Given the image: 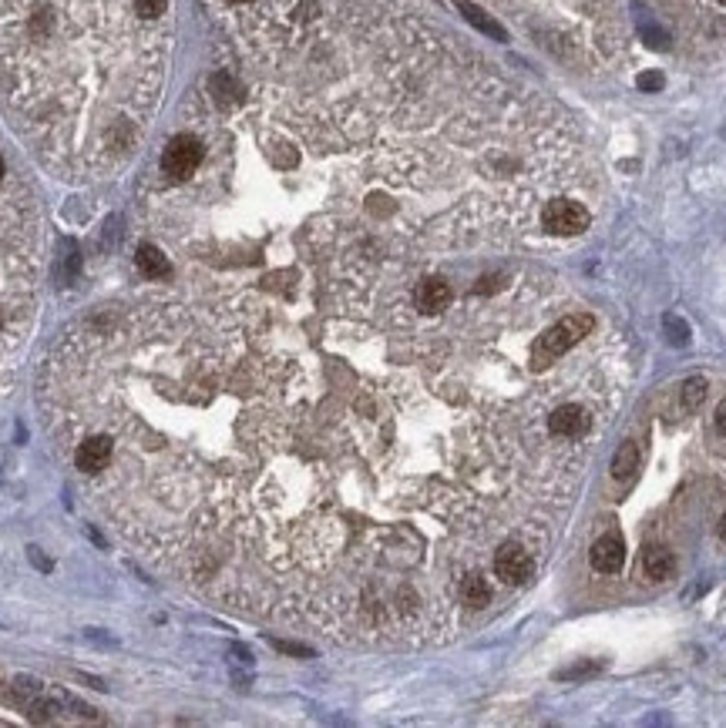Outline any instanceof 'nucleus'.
Here are the masks:
<instances>
[{
  "mask_svg": "<svg viewBox=\"0 0 726 728\" xmlns=\"http://www.w3.org/2000/svg\"><path fill=\"white\" fill-rule=\"evenodd\" d=\"M162 70L165 21L138 0H0V101L58 162L131 154Z\"/></svg>",
  "mask_w": 726,
  "mask_h": 728,
  "instance_id": "1",
  "label": "nucleus"
},
{
  "mask_svg": "<svg viewBox=\"0 0 726 728\" xmlns=\"http://www.w3.org/2000/svg\"><path fill=\"white\" fill-rule=\"evenodd\" d=\"M592 329H596V319L585 316V313H575V316L559 319V322H555L552 329H545V336L535 342V350H532V366L542 369V366H548L552 359H559L561 352H569L571 346H575L579 340H585Z\"/></svg>",
  "mask_w": 726,
  "mask_h": 728,
  "instance_id": "2",
  "label": "nucleus"
},
{
  "mask_svg": "<svg viewBox=\"0 0 726 728\" xmlns=\"http://www.w3.org/2000/svg\"><path fill=\"white\" fill-rule=\"evenodd\" d=\"M542 219H545V229L552 235H582L585 229H589V222H592L589 209L579 205V201H569V199L548 201Z\"/></svg>",
  "mask_w": 726,
  "mask_h": 728,
  "instance_id": "3",
  "label": "nucleus"
},
{
  "mask_svg": "<svg viewBox=\"0 0 726 728\" xmlns=\"http://www.w3.org/2000/svg\"><path fill=\"white\" fill-rule=\"evenodd\" d=\"M205 158V148L199 138H189V135H182V138H172L168 141L165 154H162V168H165V175L172 178H189Z\"/></svg>",
  "mask_w": 726,
  "mask_h": 728,
  "instance_id": "4",
  "label": "nucleus"
},
{
  "mask_svg": "<svg viewBox=\"0 0 726 728\" xmlns=\"http://www.w3.org/2000/svg\"><path fill=\"white\" fill-rule=\"evenodd\" d=\"M532 571H535V564H532L528 551L518 547V544H504V547L495 554V574H498L504 584H524V581L532 577Z\"/></svg>",
  "mask_w": 726,
  "mask_h": 728,
  "instance_id": "5",
  "label": "nucleus"
},
{
  "mask_svg": "<svg viewBox=\"0 0 726 728\" xmlns=\"http://www.w3.org/2000/svg\"><path fill=\"white\" fill-rule=\"evenodd\" d=\"M622 564H626V540L616 530H608L592 547V567H596L599 574H619Z\"/></svg>",
  "mask_w": 726,
  "mask_h": 728,
  "instance_id": "6",
  "label": "nucleus"
},
{
  "mask_svg": "<svg viewBox=\"0 0 726 728\" xmlns=\"http://www.w3.org/2000/svg\"><path fill=\"white\" fill-rule=\"evenodd\" d=\"M589 426H592L589 413H585L582 406H575V403H569V406H559V410L548 416V430H552L555 436H569V440L589 434Z\"/></svg>",
  "mask_w": 726,
  "mask_h": 728,
  "instance_id": "7",
  "label": "nucleus"
},
{
  "mask_svg": "<svg viewBox=\"0 0 726 728\" xmlns=\"http://www.w3.org/2000/svg\"><path fill=\"white\" fill-rule=\"evenodd\" d=\"M451 305V285L444 279H424L417 285V309L420 313H441Z\"/></svg>",
  "mask_w": 726,
  "mask_h": 728,
  "instance_id": "8",
  "label": "nucleus"
},
{
  "mask_svg": "<svg viewBox=\"0 0 726 728\" xmlns=\"http://www.w3.org/2000/svg\"><path fill=\"white\" fill-rule=\"evenodd\" d=\"M643 574L649 581H669L676 574V557L666 547H646L643 551Z\"/></svg>",
  "mask_w": 726,
  "mask_h": 728,
  "instance_id": "9",
  "label": "nucleus"
},
{
  "mask_svg": "<svg viewBox=\"0 0 726 728\" xmlns=\"http://www.w3.org/2000/svg\"><path fill=\"white\" fill-rule=\"evenodd\" d=\"M135 266L142 272L145 279H168L172 275V266H168V258L158 252L156 246H142L138 248V256H135Z\"/></svg>",
  "mask_w": 726,
  "mask_h": 728,
  "instance_id": "10",
  "label": "nucleus"
},
{
  "mask_svg": "<svg viewBox=\"0 0 726 728\" xmlns=\"http://www.w3.org/2000/svg\"><path fill=\"white\" fill-rule=\"evenodd\" d=\"M710 393V383H706V376H690L683 389H679V403H683V410L686 413H696L702 406V399Z\"/></svg>",
  "mask_w": 726,
  "mask_h": 728,
  "instance_id": "11",
  "label": "nucleus"
},
{
  "mask_svg": "<svg viewBox=\"0 0 726 728\" xmlns=\"http://www.w3.org/2000/svg\"><path fill=\"white\" fill-rule=\"evenodd\" d=\"M636 467H639V450H636V443H622L619 450H616V457H612V481H629L632 473H636Z\"/></svg>",
  "mask_w": 726,
  "mask_h": 728,
  "instance_id": "12",
  "label": "nucleus"
},
{
  "mask_svg": "<svg viewBox=\"0 0 726 728\" xmlns=\"http://www.w3.org/2000/svg\"><path fill=\"white\" fill-rule=\"evenodd\" d=\"M457 7H461V14H465L467 21L475 23L477 31H485V34H491L495 37V41H508V34H504V27H501L498 21H491L488 14L481 11V7H475V4H467V0H461V4H457Z\"/></svg>",
  "mask_w": 726,
  "mask_h": 728,
  "instance_id": "13",
  "label": "nucleus"
},
{
  "mask_svg": "<svg viewBox=\"0 0 726 728\" xmlns=\"http://www.w3.org/2000/svg\"><path fill=\"white\" fill-rule=\"evenodd\" d=\"M461 598H465L467 608H488V601H491L488 581H485V577H477V574L465 577V584H461Z\"/></svg>",
  "mask_w": 726,
  "mask_h": 728,
  "instance_id": "14",
  "label": "nucleus"
},
{
  "mask_svg": "<svg viewBox=\"0 0 726 728\" xmlns=\"http://www.w3.org/2000/svg\"><path fill=\"white\" fill-rule=\"evenodd\" d=\"M663 326H666L669 342H673V346H686V342H690V326H686L683 319L666 316V319H663Z\"/></svg>",
  "mask_w": 726,
  "mask_h": 728,
  "instance_id": "15",
  "label": "nucleus"
},
{
  "mask_svg": "<svg viewBox=\"0 0 726 728\" xmlns=\"http://www.w3.org/2000/svg\"><path fill=\"white\" fill-rule=\"evenodd\" d=\"M639 88H643V91H659V88H663V74H659V70H646V74H639Z\"/></svg>",
  "mask_w": 726,
  "mask_h": 728,
  "instance_id": "16",
  "label": "nucleus"
},
{
  "mask_svg": "<svg viewBox=\"0 0 726 728\" xmlns=\"http://www.w3.org/2000/svg\"><path fill=\"white\" fill-rule=\"evenodd\" d=\"M599 665H592V661H585V665H579V668H565L559 671V678H582V675H596Z\"/></svg>",
  "mask_w": 726,
  "mask_h": 728,
  "instance_id": "17",
  "label": "nucleus"
},
{
  "mask_svg": "<svg viewBox=\"0 0 726 728\" xmlns=\"http://www.w3.org/2000/svg\"><path fill=\"white\" fill-rule=\"evenodd\" d=\"M713 420H716V430H720V434L726 436V397L720 399V406H716V416H713Z\"/></svg>",
  "mask_w": 726,
  "mask_h": 728,
  "instance_id": "18",
  "label": "nucleus"
},
{
  "mask_svg": "<svg viewBox=\"0 0 726 728\" xmlns=\"http://www.w3.org/2000/svg\"><path fill=\"white\" fill-rule=\"evenodd\" d=\"M7 175H11V172H7V162H4V154H0V185L7 182Z\"/></svg>",
  "mask_w": 726,
  "mask_h": 728,
  "instance_id": "19",
  "label": "nucleus"
},
{
  "mask_svg": "<svg viewBox=\"0 0 726 728\" xmlns=\"http://www.w3.org/2000/svg\"><path fill=\"white\" fill-rule=\"evenodd\" d=\"M716 530H720V537L726 540V510H723V517H720V527H716Z\"/></svg>",
  "mask_w": 726,
  "mask_h": 728,
  "instance_id": "20",
  "label": "nucleus"
},
{
  "mask_svg": "<svg viewBox=\"0 0 726 728\" xmlns=\"http://www.w3.org/2000/svg\"><path fill=\"white\" fill-rule=\"evenodd\" d=\"M226 4H256V0H226Z\"/></svg>",
  "mask_w": 726,
  "mask_h": 728,
  "instance_id": "21",
  "label": "nucleus"
},
{
  "mask_svg": "<svg viewBox=\"0 0 726 728\" xmlns=\"http://www.w3.org/2000/svg\"><path fill=\"white\" fill-rule=\"evenodd\" d=\"M716 4H726V0H716Z\"/></svg>",
  "mask_w": 726,
  "mask_h": 728,
  "instance_id": "22",
  "label": "nucleus"
}]
</instances>
